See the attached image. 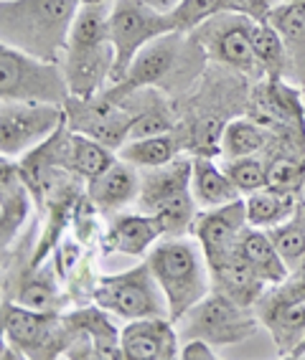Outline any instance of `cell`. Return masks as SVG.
Returning a JSON list of instances; mask_svg holds the SVG:
<instances>
[{
    "label": "cell",
    "instance_id": "obj_4",
    "mask_svg": "<svg viewBox=\"0 0 305 360\" xmlns=\"http://www.w3.org/2000/svg\"><path fill=\"white\" fill-rule=\"evenodd\" d=\"M150 269L168 297L170 320L178 322L196 302H201L211 287V269L206 254L196 238L163 236L148 251Z\"/></svg>",
    "mask_w": 305,
    "mask_h": 360
},
{
    "label": "cell",
    "instance_id": "obj_9",
    "mask_svg": "<svg viewBox=\"0 0 305 360\" xmlns=\"http://www.w3.org/2000/svg\"><path fill=\"white\" fill-rule=\"evenodd\" d=\"M92 302L127 322L143 317H170L168 297L148 262L117 274H102L97 279Z\"/></svg>",
    "mask_w": 305,
    "mask_h": 360
},
{
    "label": "cell",
    "instance_id": "obj_39",
    "mask_svg": "<svg viewBox=\"0 0 305 360\" xmlns=\"http://www.w3.org/2000/svg\"><path fill=\"white\" fill-rule=\"evenodd\" d=\"M140 3H145V6L153 8V11H161V13H170L181 0H140Z\"/></svg>",
    "mask_w": 305,
    "mask_h": 360
},
{
    "label": "cell",
    "instance_id": "obj_12",
    "mask_svg": "<svg viewBox=\"0 0 305 360\" xmlns=\"http://www.w3.org/2000/svg\"><path fill=\"white\" fill-rule=\"evenodd\" d=\"M175 31L170 13L153 11L140 0H115L112 3L110 18V41L115 46V71H112V84L127 74L135 56L143 46L156 41L163 33Z\"/></svg>",
    "mask_w": 305,
    "mask_h": 360
},
{
    "label": "cell",
    "instance_id": "obj_35",
    "mask_svg": "<svg viewBox=\"0 0 305 360\" xmlns=\"http://www.w3.org/2000/svg\"><path fill=\"white\" fill-rule=\"evenodd\" d=\"M265 231L273 238L275 249L282 257V262L287 264V269H295L305 259V219L300 213H295L285 224L270 226Z\"/></svg>",
    "mask_w": 305,
    "mask_h": 360
},
{
    "label": "cell",
    "instance_id": "obj_40",
    "mask_svg": "<svg viewBox=\"0 0 305 360\" xmlns=\"http://www.w3.org/2000/svg\"><path fill=\"white\" fill-rule=\"evenodd\" d=\"M295 358H305V338H303V342L298 345V350L292 353V360H295Z\"/></svg>",
    "mask_w": 305,
    "mask_h": 360
},
{
    "label": "cell",
    "instance_id": "obj_36",
    "mask_svg": "<svg viewBox=\"0 0 305 360\" xmlns=\"http://www.w3.org/2000/svg\"><path fill=\"white\" fill-rule=\"evenodd\" d=\"M221 167L227 170L232 183L239 188L242 195H249L254 191L267 188V160L262 155H249V158H234L224 160Z\"/></svg>",
    "mask_w": 305,
    "mask_h": 360
},
{
    "label": "cell",
    "instance_id": "obj_16",
    "mask_svg": "<svg viewBox=\"0 0 305 360\" xmlns=\"http://www.w3.org/2000/svg\"><path fill=\"white\" fill-rule=\"evenodd\" d=\"M247 226V203L244 198H237L224 206L201 208L196 213L189 233L201 244L208 266H214L239 249V238Z\"/></svg>",
    "mask_w": 305,
    "mask_h": 360
},
{
    "label": "cell",
    "instance_id": "obj_41",
    "mask_svg": "<svg viewBox=\"0 0 305 360\" xmlns=\"http://www.w3.org/2000/svg\"><path fill=\"white\" fill-rule=\"evenodd\" d=\"M298 213L305 219V198H300V203H298Z\"/></svg>",
    "mask_w": 305,
    "mask_h": 360
},
{
    "label": "cell",
    "instance_id": "obj_17",
    "mask_svg": "<svg viewBox=\"0 0 305 360\" xmlns=\"http://www.w3.org/2000/svg\"><path fill=\"white\" fill-rule=\"evenodd\" d=\"M115 46L112 41L99 44H77L69 41L61 66H64L66 84L74 97H94L112 84L115 71Z\"/></svg>",
    "mask_w": 305,
    "mask_h": 360
},
{
    "label": "cell",
    "instance_id": "obj_37",
    "mask_svg": "<svg viewBox=\"0 0 305 360\" xmlns=\"http://www.w3.org/2000/svg\"><path fill=\"white\" fill-rule=\"evenodd\" d=\"M273 292L282 300H290V302H305V259L295 269H290L285 282L275 284Z\"/></svg>",
    "mask_w": 305,
    "mask_h": 360
},
{
    "label": "cell",
    "instance_id": "obj_18",
    "mask_svg": "<svg viewBox=\"0 0 305 360\" xmlns=\"http://www.w3.org/2000/svg\"><path fill=\"white\" fill-rule=\"evenodd\" d=\"M125 360H173L181 355V335L170 317L130 320L120 330Z\"/></svg>",
    "mask_w": 305,
    "mask_h": 360
},
{
    "label": "cell",
    "instance_id": "obj_42",
    "mask_svg": "<svg viewBox=\"0 0 305 360\" xmlns=\"http://www.w3.org/2000/svg\"><path fill=\"white\" fill-rule=\"evenodd\" d=\"M79 3H107V0H79Z\"/></svg>",
    "mask_w": 305,
    "mask_h": 360
},
{
    "label": "cell",
    "instance_id": "obj_20",
    "mask_svg": "<svg viewBox=\"0 0 305 360\" xmlns=\"http://www.w3.org/2000/svg\"><path fill=\"white\" fill-rule=\"evenodd\" d=\"M31 206H36L31 188L13 158L0 160V244L3 251L18 241L20 231L28 226Z\"/></svg>",
    "mask_w": 305,
    "mask_h": 360
},
{
    "label": "cell",
    "instance_id": "obj_44",
    "mask_svg": "<svg viewBox=\"0 0 305 360\" xmlns=\"http://www.w3.org/2000/svg\"><path fill=\"white\" fill-rule=\"evenodd\" d=\"M300 198H305V186H303V195H300Z\"/></svg>",
    "mask_w": 305,
    "mask_h": 360
},
{
    "label": "cell",
    "instance_id": "obj_24",
    "mask_svg": "<svg viewBox=\"0 0 305 360\" xmlns=\"http://www.w3.org/2000/svg\"><path fill=\"white\" fill-rule=\"evenodd\" d=\"M208 269H211V287L221 295H227L234 302L244 304V307H254L270 287L239 249Z\"/></svg>",
    "mask_w": 305,
    "mask_h": 360
},
{
    "label": "cell",
    "instance_id": "obj_32",
    "mask_svg": "<svg viewBox=\"0 0 305 360\" xmlns=\"http://www.w3.org/2000/svg\"><path fill=\"white\" fill-rule=\"evenodd\" d=\"M267 160V188L285 195H303L305 186V155L280 153Z\"/></svg>",
    "mask_w": 305,
    "mask_h": 360
},
{
    "label": "cell",
    "instance_id": "obj_30",
    "mask_svg": "<svg viewBox=\"0 0 305 360\" xmlns=\"http://www.w3.org/2000/svg\"><path fill=\"white\" fill-rule=\"evenodd\" d=\"M247 203V221L249 226L257 229H270V226L285 224L287 219H292L298 213V195H285L278 193L273 188H262L254 191L244 198Z\"/></svg>",
    "mask_w": 305,
    "mask_h": 360
},
{
    "label": "cell",
    "instance_id": "obj_15",
    "mask_svg": "<svg viewBox=\"0 0 305 360\" xmlns=\"http://www.w3.org/2000/svg\"><path fill=\"white\" fill-rule=\"evenodd\" d=\"M64 320L72 330L74 340L66 358L82 360H120L123 345H120V330L112 325L110 312L99 304H74V309H66Z\"/></svg>",
    "mask_w": 305,
    "mask_h": 360
},
{
    "label": "cell",
    "instance_id": "obj_3",
    "mask_svg": "<svg viewBox=\"0 0 305 360\" xmlns=\"http://www.w3.org/2000/svg\"><path fill=\"white\" fill-rule=\"evenodd\" d=\"M79 6V0H3L0 41L44 61H61Z\"/></svg>",
    "mask_w": 305,
    "mask_h": 360
},
{
    "label": "cell",
    "instance_id": "obj_25",
    "mask_svg": "<svg viewBox=\"0 0 305 360\" xmlns=\"http://www.w3.org/2000/svg\"><path fill=\"white\" fill-rule=\"evenodd\" d=\"M265 20L273 23L285 41L287 56H290V82L305 94V0L280 3Z\"/></svg>",
    "mask_w": 305,
    "mask_h": 360
},
{
    "label": "cell",
    "instance_id": "obj_34",
    "mask_svg": "<svg viewBox=\"0 0 305 360\" xmlns=\"http://www.w3.org/2000/svg\"><path fill=\"white\" fill-rule=\"evenodd\" d=\"M221 11H237V13H242L239 0H181L170 11V18H173L175 31L191 33L201 26L204 20L221 13Z\"/></svg>",
    "mask_w": 305,
    "mask_h": 360
},
{
    "label": "cell",
    "instance_id": "obj_1",
    "mask_svg": "<svg viewBox=\"0 0 305 360\" xmlns=\"http://www.w3.org/2000/svg\"><path fill=\"white\" fill-rule=\"evenodd\" d=\"M254 79L221 64H208L201 82L189 94L175 99L178 137L183 153L216 158L221 153V135L234 117L247 115L249 91Z\"/></svg>",
    "mask_w": 305,
    "mask_h": 360
},
{
    "label": "cell",
    "instance_id": "obj_7",
    "mask_svg": "<svg viewBox=\"0 0 305 360\" xmlns=\"http://www.w3.org/2000/svg\"><path fill=\"white\" fill-rule=\"evenodd\" d=\"M74 335L64 312H44L3 297V358H66Z\"/></svg>",
    "mask_w": 305,
    "mask_h": 360
},
{
    "label": "cell",
    "instance_id": "obj_6",
    "mask_svg": "<svg viewBox=\"0 0 305 360\" xmlns=\"http://www.w3.org/2000/svg\"><path fill=\"white\" fill-rule=\"evenodd\" d=\"M247 115L275 135L262 158L280 153L305 155V104L303 91L287 79L262 77L252 84Z\"/></svg>",
    "mask_w": 305,
    "mask_h": 360
},
{
    "label": "cell",
    "instance_id": "obj_27",
    "mask_svg": "<svg viewBox=\"0 0 305 360\" xmlns=\"http://www.w3.org/2000/svg\"><path fill=\"white\" fill-rule=\"evenodd\" d=\"M239 251L244 254V259L252 264L254 269H257V274H260L270 287L282 284L287 279V274H290L287 264L282 262V257L278 254L273 238L267 236L265 229L247 226L239 238Z\"/></svg>",
    "mask_w": 305,
    "mask_h": 360
},
{
    "label": "cell",
    "instance_id": "obj_31",
    "mask_svg": "<svg viewBox=\"0 0 305 360\" xmlns=\"http://www.w3.org/2000/svg\"><path fill=\"white\" fill-rule=\"evenodd\" d=\"M254 56H257L262 77L290 82V56H287L285 41L278 28L267 20H257L254 26Z\"/></svg>",
    "mask_w": 305,
    "mask_h": 360
},
{
    "label": "cell",
    "instance_id": "obj_2",
    "mask_svg": "<svg viewBox=\"0 0 305 360\" xmlns=\"http://www.w3.org/2000/svg\"><path fill=\"white\" fill-rule=\"evenodd\" d=\"M208 64V53L191 33H163L140 49L127 74L117 84H110L104 94L110 99H123L143 86H156L178 99L201 82Z\"/></svg>",
    "mask_w": 305,
    "mask_h": 360
},
{
    "label": "cell",
    "instance_id": "obj_28",
    "mask_svg": "<svg viewBox=\"0 0 305 360\" xmlns=\"http://www.w3.org/2000/svg\"><path fill=\"white\" fill-rule=\"evenodd\" d=\"M275 142V135L267 127H262L257 120L249 115L234 117L221 135V158L234 160V158H249V155H262Z\"/></svg>",
    "mask_w": 305,
    "mask_h": 360
},
{
    "label": "cell",
    "instance_id": "obj_23",
    "mask_svg": "<svg viewBox=\"0 0 305 360\" xmlns=\"http://www.w3.org/2000/svg\"><path fill=\"white\" fill-rule=\"evenodd\" d=\"M140 188H143V170L120 158L97 178L87 180V195L97 203L104 216H115L137 203Z\"/></svg>",
    "mask_w": 305,
    "mask_h": 360
},
{
    "label": "cell",
    "instance_id": "obj_5",
    "mask_svg": "<svg viewBox=\"0 0 305 360\" xmlns=\"http://www.w3.org/2000/svg\"><path fill=\"white\" fill-rule=\"evenodd\" d=\"M194 155H178L153 170H143V188L137 198V211L156 216L166 236H186L191 231L199 203L194 198Z\"/></svg>",
    "mask_w": 305,
    "mask_h": 360
},
{
    "label": "cell",
    "instance_id": "obj_26",
    "mask_svg": "<svg viewBox=\"0 0 305 360\" xmlns=\"http://www.w3.org/2000/svg\"><path fill=\"white\" fill-rule=\"evenodd\" d=\"M191 188H194V198L199 203V208H216L242 198L239 188L232 183L227 170L216 165L214 158H206V155H194Z\"/></svg>",
    "mask_w": 305,
    "mask_h": 360
},
{
    "label": "cell",
    "instance_id": "obj_22",
    "mask_svg": "<svg viewBox=\"0 0 305 360\" xmlns=\"http://www.w3.org/2000/svg\"><path fill=\"white\" fill-rule=\"evenodd\" d=\"M166 236L163 224L150 213H115L104 229L102 251L104 254H125V257H143Z\"/></svg>",
    "mask_w": 305,
    "mask_h": 360
},
{
    "label": "cell",
    "instance_id": "obj_33",
    "mask_svg": "<svg viewBox=\"0 0 305 360\" xmlns=\"http://www.w3.org/2000/svg\"><path fill=\"white\" fill-rule=\"evenodd\" d=\"M110 18H112L110 0L107 3H82L69 41H77V44L110 41Z\"/></svg>",
    "mask_w": 305,
    "mask_h": 360
},
{
    "label": "cell",
    "instance_id": "obj_21",
    "mask_svg": "<svg viewBox=\"0 0 305 360\" xmlns=\"http://www.w3.org/2000/svg\"><path fill=\"white\" fill-rule=\"evenodd\" d=\"M254 312L273 338L278 358H292L305 338V302L282 300L275 295L273 287H267L260 302L254 304Z\"/></svg>",
    "mask_w": 305,
    "mask_h": 360
},
{
    "label": "cell",
    "instance_id": "obj_19",
    "mask_svg": "<svg viewBox=\"0 0 305 360\" xmlns=\"http://www.w3.org/2000/svg\"><path fill=\"white\" fill-rule=\"evenodd\" d=\"M54 150V158L61 167H66L69 173H74L82 180L97 178L99 173H104L112 162L117 160V153L110 150L102 142L92 140L87 135H79L74 129H69V124H58V129L49 137Z\"/></svg>",
    "mask_w": 305,
    "mask_h": 360
},
{
    "label": "cell",
    "instance_id": "obj_13",
    "mask_svg": "<svg viewBox=\"0 0 305 360\" xmlns=\"http://www.w3.org/2000/svg\"><path fill=\"white\" fill-rule=\"evenodd\" d=\"M64 112L69 129L102 142L115 153L130 140L132 124H135V112L125 102L110 99L104 91L87 99L72 94L64 102Z\"/></svg>",
    "mask_w": 305,
    "mask_h": 360
},
{
    "label": "cell",
    "instance_id": "obj_14",
    "mask_svg": "<svg viewBox=\"0 0 305 360\" xmlns=\"http://www.w3.org/2000/svg\"><path fill=\"white\" fill-rule=\"evenodd\" d=\"M66 122L61 104L3 102L0 107V153L3 158H18L51 137L58 124Z\"/></svg>",
    "mask_w": 305,
    "mask_h": 360
},
{
    "label": "cell",
    "instance_id": "obj_38",
    "mask_svg": "<svg viewBox=\"0 0 305 360\" xmlns=\"http://www.w3.org/2000/svg\"><path fill=\"white\" fill-rule=\"evenodd\" d=\"M178 358L183 360H216L219 355H216L214 345L206 340H201V338H191V340H183L181 345V355Z\"/></svg>",
    "mask_w": 305,
    "mask_h": 360
},
{
    "label": "cell",
    "instance_id": "obj_11",
    "mask_svg": "<svg viewBox=\"0 0 305 360\" xmlns=\"http://www.w3.org/2000/svg\"><path fill=\"white\" fill-rule=\"evenodd\" d=\"M254 26H257V20L252 15L221 11L204 20L196 31H191V36L204 46L211 64L242 71L257 82L262 79V74L257 56H254Z\"/></svg>",
    "mask_w": 305,
    "mask_h": 360
},
{
    "label": "cell",
    "instance_id": "obj_29",
    "mask_svg": "<svg viewBox=\"0 0 305 360\" xmlns=\"http://www.w3.org/2000/svg\"><path fill=\"white\" fill-rule=\"evenodd\" d=\"M183 153V142L178 132H166V135H153V137H137V140H127L123 148L117 150V158L125 162H132L140 170H153L166 162L175 160Z\"/></svg>",
    "mask_w": 305,
    "mask_h": 360
},
{
    "label": "cell",
    "instance_id": "obj_8",
    "mask_svg": "<svg viewBox=\"0 0 305 360\" xmlns=\"http://www.w3.org/2000/svg\"><path fill=\"white\" fill-rule=\"evenodd\" d=\"M72 97L61 61H44L11 46H0V99L3 102L61 104Z\"/></svg>",
    "mask_w": 305,
    "mask_h": 360
},
{
    "label": "cell",
    "instance_id": "obj_43",
    "mask_svg": "<svg viewBox=\"0 0 305 360\" xmlns=\"http://www.w3.org/2000/svg\"><path fill=\"white\" fill-rule=\"evenodd\" d=\"M285 3H298V0H285Z\"/></svg>",
    "mask_w": 305,
    "mask_h": 360
},
{
    "label": "cell",
    "instance_id": "obj_10",
    "mask_svg": "<svg viewBox=\"0 0 305 360\" xmlns=\"http://www.w3.org/2000/svg\"><path fill=\"white\" fill-rule=\"evenodd\" d=\"M260 325L262 322L254 307H244V304L234 302L216 290L208 292L201 302H196L181 320L175 322L181 342L191 340V338H201L211 345L244 342L257 335Z\"/></svg>",
    "mask_w": 305,
    "mask_h": 360
}]
</instances>
